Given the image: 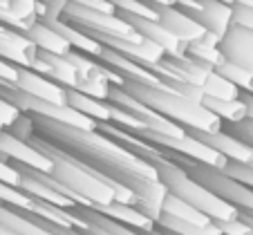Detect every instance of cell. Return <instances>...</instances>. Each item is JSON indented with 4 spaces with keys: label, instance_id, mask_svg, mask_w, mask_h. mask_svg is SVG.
<instances>
[{
    "label": "cell",
    "instance_id": "6da1fadb",
    "mask_svg": "<svg viewBox=\"0 0 253 235\" xmlns=\"http://www.w3.org/2000/svg\"><path fill=\"white\" fill-rule=\"evenodd\" d=\"M27 117L32 121V128L39 134H43L45 139L67 148L79 159H83L87 166L110 175L112 179H117L124 186L128 182V177H132V175L159 179V170L155 163L146 161L143 157H139L137 153L126 148L117 139L103 134L99 128L85 130V128L58 123V121L45 119V117H39V115H27Z\"/></svg>",
    "mask_w": 253,
    "mask_h": 235
},
{
    "label": "cell",
    "instance_id": "7a4b0ae2",
    "mask_svg": "<svg viewBox=\"0 0 253 235\" xmlns=\"http://www.w3.org/2000/svg\"><path fill=\"white\" fill-rule=\"evenodd\" d=\"M126 90L134 96V99L143 101L146 106L155 108L162 112L164 117L172 119L175 123L184 125V128H197V130H224L222 128V119L215 112H211L204 103L188 99L186 94L177 92L170 83L162 87L148 85V83L139 81H126Z\"/></svg>",
    "mask_w": 253,
    "mask_h": 235
},
{
    "label": "cell",
    "instance_id": "3957f363",
    "mask_svg": "<svg viewBox=\"0 0 253 235\" xmlns=\"http://www.w3.org/2000/svg\"><path fill=\"white\" fill-rule=\"evenodd\" d=\"M63 18L74 23V25H79V27H83V29H90V32L108 34V36H119V39H130V40L143 39L141 34H139L119 11L110 14V11L94 9V7L81 5V2H74V0L67 2Z\"/></svg>",
    "mask_w": 253,
    "mask_h": 235
},
{
    "label": "cell",
    "instance_id": "277c9868",
    "mask_svg": "<svg viewBox=\"0 0 253 235\" xmlns=\"http://www.w3.org/2000/svg\"><path fill=\"white\" fill-rule=\"evenodd\" d=\"M0 159L11 163H25V166H32L36 170H43V173H52V159L45 153H41L32 141L18 137L11 130H2L0 132Z\"/></svg>",
    "mask_w": 253,
    "mask_h": 235
},
{
    "label": "cell",
    "instance_id": "5b68a950",
    "mask_svg": "<svg viewBox=\"0 0 253 235\" xmlns=\"http://www.w3.org/2000/svg\"><path fill=\"white\" fill-rule=\"evenodd\" d=\"M121 14V11H119ZM143 39L153 40L157 43L159 47L166 52V56H184L188 54V43L179 40L162 20H155V18H141V16H132V14H121Z\"/></svg>",
    "mask_w": 253,
    "mask_h": 235
},
{
    "label": "cell",
    "instance_id": "8992f818",
    "mask_svg": "<svg viewBox=\"0 0 253 235\" xmlns=\"http://www.w3.org/2000/svg\"><path fill=\"white\" fill-rule=\"evenodd\" d=\"M188 134H193L195 139L204 141L213 150L222 153L229 161H253V146L242 141L240 137L231 134L229 130H197L186 128Z\"/></svg>",
    "mask_w": 253,
    "mask_h": 235
},
{
    "label": "cell",
    "instance_id": "52a82bcc",
    "mask_svg": "<svg viewBox=\"0 0 253 235\" xmlns=\"http://www.w3.org/2000/svg\"><path fill=\"white\" fill-rule=\"evenodd\" d=\"M11 85H16L18 90L27 92V94L39 96V99L52 101V103H61V106L67 103V87H63L61 83H56L54 78L36 72L32 67L18 65V77H16V81L11 83Z\"/></svg>",
    "mask_w": 253,
    "mask_h": 235
},
{
    "label": "cell",
    "instance_id": "ba28073f",
    "mask_svg": "<svg viewBox=\"0 0 253 235\" xmlns=\"http://www.w3.org/2000/svg\"><path fill=\"white\" fill-rule=\"evenodd\" d=\"M220 47L224 52L226 61L235 63V65L244 67L247 72L253 74V29L235 23L229 29V34L222 39Z\"/></svg>",
    "mask_w": 253,
    "mask_h": 235
},
{
    "label": "cell",
    "instance_id": "9c48e42d",
    "mask_svg": "<svg viewBox=\"0 0 253 235\" xmlns=\"http://www.w3.org/2000/svg\"><path fill=\"white\" fill-rule=\"evenodd\" d=\"M193 18L206 27V32L224 39L235 25V7L222 0H202V9Z\"/></svg>",
    "mask_w": 253,
    "mask_h": 235
},
{
    "label": "cell",
    "instance_id": "30bf717a",
    "mask_svg": "<svg viewBox=\"0 0 253 235\" xmlns=\"http://www.w3.org/2000/svg\"><path fill=\"white\" fill-rule=\"evenodd\" d=\"M159 11V20L175 34L179 40L184 43H195V40L204 39L206 27L202 23H197L193 16H188L186 11H182L179 7H155Z\"/></svg>",
    "mask_w": 253,
    "mask_h": 235
},
{
    "label": "cell",
    "instance_id": "8fae6325",
    "mask_svg": "<svg viewBox=\"0 0 253 235\" xmlns=\"http://www.w3.org/2000/svg\"><path fill=\"white\" fill-rule=\"evenodd\" d=\"M101 61H103L105 65H110L112 70H117V72H119L121 77L126 78V81L148 83V85H155V87L166 85V81H162V78H159L155 72H150L146 65H141V63L132 61V58L124 56V54L115 52V49H110V47L103 49V54H101Z\"/></svg>",
    "mask_w": 253,
    "mask_h": 235
},
{
    "label": "cell",
    "instance_id": "7c38bea8",
    "mask_svg": "<svg viewBox=\"0 0 253 235\" xmlns=\"http://www.w3.org/2000/svg\"><path fill=\"white\" fill-rule=\"evenodd\" d=\"M25 36H27V39L39 47V52H49V54H61V56H67V54L74 49L70 45V40H67L58 29H54L52 25L43 23V20H36V23L25 32Z\"/></svg>",
    "mask_w": 253,
    "mask_h": 235
},
{
    "label": "cell",
    "instance_id": "4fadbf2b",
    "mask_svg": "<svg viewBox=\"0 0 253 235\" xmlns=\"http://www.w3.org/2000/svg\"><path fill=\"white\" fill-rule=\"evenodd\" d=\"M67 103L77 108L79 112L92 117L96 121H112L115 119V103L108 99H94L77 87H67Z\"/></svg>",
    "mask_w": 253,
    "mask_h": 235
},
{
    "label": "cell",
    "instance_id": "5bb4252c",
    "mask_svg": "<svg viewBox=\"0 0 253 235\" xmlns=\"http://www.w3.org/2000/svg\"><path fill=\"white\" fill-rule=\"evenodd\" d=\"M41 58H45L47 63V74L45 77L54 78L56 83H61L63 87H79L83 81L79 67L70 61L67 56H61V54H49V52H39Z\"/></svg>",
    "mask_w": 253,
    "mask_h": 235
},
{
    "label": "cell",
    "instance_id": "9a60e30c",
    "mask_svg": "<svg viewBox=\"0 0 253 235\" xmlns=\"http://www.w3.org/2000/svg\"><path fill=\"white\" fill-rule=\"evenodd\" d=\"M220 43H222L220 36L206 32L204 39H200V40H195V43L188 45V56H193L195 61L204 63L206 67L217 70L220 65H224L226 63V56H224V52H222Z\"/></svg>",
    "mask_w": 253,
    "mask_h": 235
},
{
    "label": "cell",
    "instance_id": "2e32d148",
    "mask_svg": "<svg viewBox=\"0 0 253 235\" xmlns=\"http://www.w3.org/2000/svg\"><path fill=\"white\" fill-rule=\"evenodd\" d=\"M157 229L162 231H172L177 235H224L215 222L202 226V224H193L188 220H179L175 215H168V213H162L157 220Z\"/></svg>",
    "mask_w": 253,
    "mask_h": 235
},
{
    "label": "cell",
    "instance_id": "e0dca14e",
    "mask_svg": "<svg viewBox=\"0 0 253 235\" xmlns=\"http://www.w3.org/2000/svg\"><path fill=\"white\" fill-rule=\"evenodd\" d=\"M204 106L211 112H215L222 121H229V123H238V121H244L249 117L247 103L242 101V96L240 99H215V96L206 94Z\"/></svg>",
    "mask_w": 253,
    "mask_h": 235
},
{
    "label": "cell",
    "instance_id": "ac0fdd59",
    "mask_svg": "<svg viewBox=\"0 0 253 235\" xmlns=\"http://www.w3.org/2000/svg\"><path fill=\"white\" fill-rule=\"evenodd\" d=\"M164 213L175 215V217H179V220H188V222H193V224H202V226H206V224L213 222L209 215H204L200 208H195L193 204H188L186 199L172 195V193H168L166 195V201H164Z\"/></svg>",
    "mask_w": 253,
    "mask_h": 235
},
{
    "label": "cell",
    "instance_id": "d6986e66",
    "mask_svg": "<svg viewBox=\"0 0 253 235\" xmlns=\"http://www.w3.org/2000/svg\"><path fill=\"white\" fill-rule=\"evenodd\" d=\"M202 87H204L206 94L215 96V99H240V94H242V90H240L233 81H229L224 74L217 72V70H213V72L206 77Z\"/></svg>",
    "mask_w": 253,
    "mask_h": 235
},
{
    "label": "cell",
    "instance_id": "ffe728a7",
    "mask_svg": "<svg viewBox=\"0 0 253 235\" xmlns=\"http://www.w3.org/2000/svg\"><path fill=\"white\" fill-rule=\"evenodd\" d=\"M110 2L121 14H132V16H141V18L159 20V11L150 5L148 0H110Z\"/></svg>",
    "mask_w": 253,
    "mask_h": 235
},
{
    "label": "cell",
    "instance_id": "44dd1931",
    "mask_svg": "<svg viewBox=\"0 0 253 235\" xmlns=\"http://www.w3.org/2000/svg\"><path fill=\"white\" fill-rule=\"evenodd\" d=\"M217 72L224 74L229 81H233L242 92H249V90H251V85H253V74L247 72L244 67H240V65H235V63L226 61L224 65L217 67Z\"/></svg>",
    "mask_w": 253,
    "mask_h": 235
},
{
    "label": "cell",
    "instance_id": "7402d4cb",
    "mask_svg": "<svg viewBox=\"0 0 253 235\" xmlns=\"http://www.w3.org/2000/svg\"><path fill=\"white\" fill-rule=\"evenodd\" d=\"M110 87H112V83L108 81V78H103V77H90V78H85V81H81V85H79L77 90L85 92V94L94 96V99H108V94H110Z\"/></svg>",
    "mask_w": 253,
    "mask_h": 235
},
{
    "label": "cell",
    "instance_id": "603a6c76",
    "mask_svg": "<svg viewBox=\"0 0 253 235\" xmlns=\"http://www.w3.org/2000/svg\"><path fill=\"white\" fill-rule=\"evenodd\" d=\"M222 170L253 188V161H229Z\"/></svg>",
    "mask_w": 253,
    "mask_h": 235
},
{
    "label": "cell",
    "instance_id": "cb8c5ba5",
    "mask_svg": "<svg viewBox=\"0 0 253 235\" xmlns=\"http://www.w3.org/2000/svg\"><path fill=\"white\" fill-rule=\"evenodd\" d=\"M213 222L224 235H253V229L240 215L231 217V220H213Z\"/></svg>",
    "mask_w": 253,
    "mask_h": 235
},
{
    "label": "cell",
    "instance_id": "d4e9b609",
    "mask_svg": "<svg viewBox=\"0 0 253 235\" xmlns=\"http://www.w3.org/2000/svg\"><path fill=\"white\" fill-rule=\"evenodd\" d=\"M39 5L41 0H9V7L20 16V18L36 23L39 20Z\"/></svg>",
    "mask_w": 253,
    "mask_h": 235
},
{
    "label": "cell",
    "instance_id": "484cf974",
    "mask_svg": "<svg viewBox=\"0 0 253 235\" xmlns=\"http://www.w3.org/2000/svg\"><path fill=\"white\" fill-rule=\"evenodd\" d=\"M229 132L247 141L249 146H253V119H249V117L244 121H238V123H229Z\"/></svg>",
    "mask_w": 253,
    "mask_h": 235
},
{
    "label": "cell",
    "instance_id": "4316f807",
    "mask_svg": "<svg viewBox=\"0 0 253 235\" xmlns=\"http://www.w3.org/2000/svg\"><path fill=\"white\" fill-rule=\"evenodd\" d=\"M235 7V23L242 27L253 29V9L251 7H242V5H233Z\"/></svg>",
    "mask_w": 253,
    "mask_h": 235
},
{
    "label": "cell",
    "instance_id": "83f0119b",
    "mask_svg": "<svg viewBox=\"0 0 253 235\" xmlns=\"http://www.w3.org/2000/svg\"><path fill=\"white\" fill-rule=\"evenodd\" d=\"M74 2H81V5L94 7V9H101V11H110V14H115L117 11V7L112 5L110 0H74Z\"/></svg>",
    "mask_w": 253,
    "mask_h": 235
},
{
    "label": "cell",
    "instance_id": "f1b7e54d",
    "mask_svg": "<svg viewBox=\"0 0 253 235\" xmlns=\"http://www.w3.org/2000/svg\"><path fill=\"white\" fill-rule=\"evenodd\" d=\"M87 235H115L112 231H108V229H103L101 224H94V222H87V231H85Z\"/></svg>",
    "mask_w": 253,
    "mask_h": 235
},
{
    "label": "cell",
    "instance_id": "f546056e",
    "mask_svg": "<svg viewBox=\"0 0 253 235\" xmlns=\"http://www.w3.org/2000/svg\"><path fill=\"white\" fill-rule=\"evenodd\" d=\"M242 101L247 103V112H249V119H253V94L251 92H242Z\"/></svg>",
    "mask_w": 253,
    "mask_h": 235
},
{
    "label": "cell",
    "instance_id": "4dcf8cb0",
    "mask_svg": "<svg viewBox=\"0 0 253 235\" xmlns=\"http://www.w3.org/2000/svg\"><path fill=\"white\" fill-rule=\"evenodd\" d=\"M153 7H177L179 0H148Z\"/></svg>",
    "mask_w": 253,
    "mask_h": 235
},
{
    "label": "cell",
    "instance_id": "1f68e13d",
    "mask_svg": "<svg viewBox=\"0 0 253 235\" xmlns=\"http://www.w3.org/2000/svg\"><path fill=\"white\" fill-rule=\"evenodd\" d=\"M240 217H242V220L247 222V224L253 229V211H247V208H240Z\"/></svg>",
    "mask_w": 253,
    "mask_h": 235
},
{
    "label": "cell",
    "instance_id": "d6a6232c",
    "mask_svg": "<svg viewBox=\"0 0 253 235\" xmlns=\"http://www.w3.org/2000/svg\"><path fill=\"white\" fill-rule=\"evenodd\" d=\"M235 5H242V7H251V9H253V0H235Z\"/></svg>",
    "mask_w": 253,
    "mask_h": 235
},
{
    "label": "cell",
    "instance_id": "836d02e7",
    "mask_svg": "<svg viewBox=\"0 0 253 235\" xmlns=\"http://www.w3.org/2000/svg\"><path fill=\"white\" fill-rule=\"evenodd\" d=\"M222 2H229V5H235V0H222Z\"/></svg>",
    "mask_w": 253,
    "mask_h": 235
},
{
    "label": "cell",
    "instance_id": "e575fe53",
    "mask_svg": "<svg viewBox=\"0 0 253 235\" xmlns=\"http://www.w3.org/2000/svg\"><path fill=\"white\" fill-rule=\"evenodd\" d=\"M0 2H9V0H0Z\"/></svg>",
    "mask_w": 253,
    "mask_h": 235
}]
</instances>
